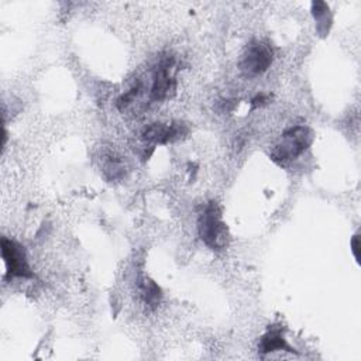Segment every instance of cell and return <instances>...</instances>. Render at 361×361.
I'll use <instances>...</instances> for the list:
<instances>
[{
  "instance_id": "cell-1",
  "label": "cell",
  "mask_w": 361,
  "mask_h": 361,
  "mask_svg": "<svg viewBox=\"0 0 361 361\" xmlns=\"http://www.w3.org/2000/svg\"><path fill=\"white\" fill-rule=\"evenodd\" d=\"M199 234L204 244L212 250H221L227 245L228 233L221 219V212L216 203L206 206L199 220Z\"/></svg>"
},
{
  "instance_id": "cell-2",
  "label": "cell",
  "mask_w": 361,
  "mask_h": 361,
  "mask_svg": "<svg viewBox=\"0 0 361 361\" xmlns=\"http://www.w3.org/2000/svg\"><path fill=\"white\" fill-rule=\"evenodd\" d=\"M312 142V133L305 126H298L286 130L281 141L272 151V158L281 164L296 159L302 155Z\"/></svg>"
},
{
  "instance_id": "cell-3",
  "label": "cell",
  "mask_w": 361,
  "mask_h": 361,
  "mask_svg": "<svg viewBox=\"0 0 361 361\" xmlns=\"http://www.w3.org/2000/svg\"><path fill=\"white\" fill-rule=\"evenodd\" d=\"M173 89H175L173 61L171 58H165L158 63V66L152 72L151 86L148 90L149 100L161 102L166 99Z\"/></svg>"
},
{
  "instance_id": "cell-4",
  "label": "cell",
  "mask_w": 361,
  "mask_h": 361,
  "mask_svg": "<svg viewBox=\"0 0 361 361\" xmlns=\"http://www.w3.org/2000/svg\"><path fill=\"white\" fill-rule=\"evenodd\" d=\"M272 62V51L264 42L254 41L251 42L243 54L241 58V71L245 75L254 76L265 72Z\"/></svg>"
},
{
  "instance_id": "cell-5",
  "label": "cell",
  "mask_w": 361,
  "mask_h": 361,
  "mask_svg": "<svg viewBox=\"0 0 361 361\" xmlns=\"http://www.w3.org/2000/svg\"><path fill=\"white\" fill-rule=\"evenodd\" d=\"M1 257L7 269V274L10 276H18V278L32 276V272L25 258V252L23 247L16 241H11L7 238L1 240Z\"/></svg>"
},
{
  "instance_id": "cell-6",
  "label": "cell",
  "mask_w": 361,
  "mask_h": 361,
  "mask_svg": "<svg viewBox=\"0 0 361 361\" xmlns=\"http://www.w3.org/2000/svg\"><path fill=\"white\" fill-rule=\"evenodd\" d=\"M259 351L261 353H274V351H293L290 345L286 343L283 337V331L279 327H271L259 340Z\"/></svg>"
},
{
  "instance_id": "cell-7",
  "label": "cell",
  "mask_w": 361,
  "mask_h": 361,
  "mask_svg": "<svg viewBox=\"0 0 361 361\" xmlns=\"http://www.w3.org/2000/svg\"><path fill=\"white\" fill-rule=\"evenodd\" d=\"M144 138L151 142H158V144H165L179 135V130L173 126L164 124V123H154L148 126L144 133Z\"/></svg>"
},
{
  "instance_id": "cell-8",
  "label": "cell",
  "mask_w": 361,
  "mask_h": 361,
  "mask_svg": "<svg viewBox=\"0 0 361 361\" xmlns=\"http://www.w3.org/2000/svg\"><path fill=\"white\" fill-rule=\"evenodd\" d=\"M142 293L148 303H155L159 299V288L149 279H145L142 283Z\"/></svg>"
},
{
  "instance_id": "cell-9",
  "label": "cell",
  "mask_w": 361,
  "mask_h": 361,
  "mask_svg": "<svg viewBox=\"0 0 361 361\" xmlns=\"http://www.w3.org/2000/svg\"><path fill=\"white\" fill-rule=\"evenodd\" d=\"M358 245H360V241H358V235L355 234L353 241H351V251H353V254H354L357 261H358Z\"/></svg>"
}]
</instances>
